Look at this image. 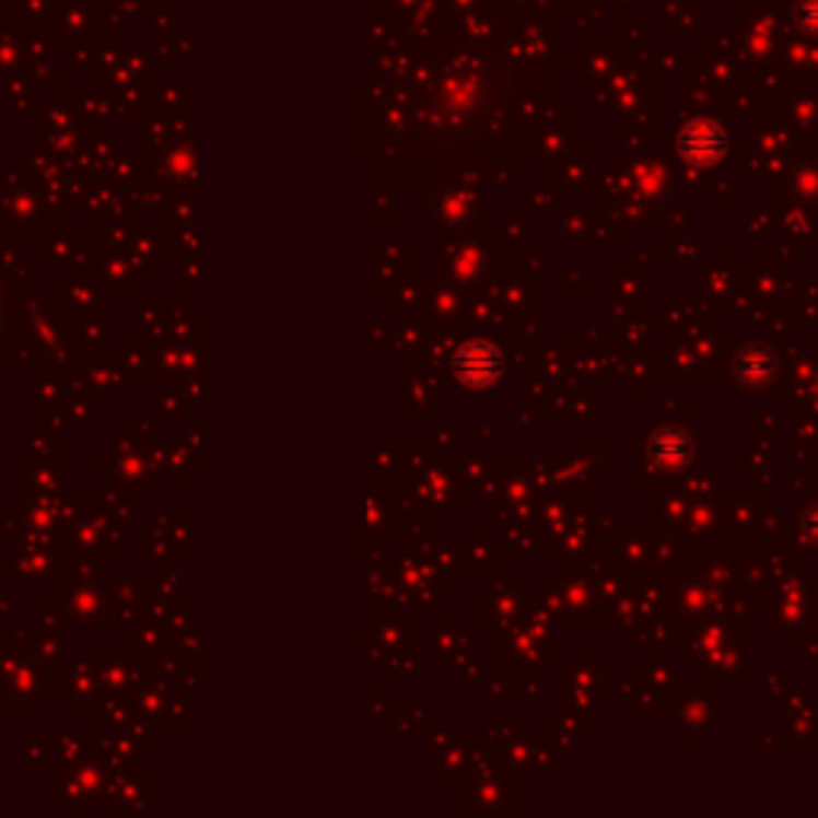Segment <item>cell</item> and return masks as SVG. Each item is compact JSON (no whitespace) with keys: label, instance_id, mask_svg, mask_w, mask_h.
<instances>
[{"label":"cell","instance_id":"cell-1","mask_svg":"<svg viewBox=\"0 0 818 818\" xmlns=\"http://www.w3.org/2000/svg\"><path fill=\"white\" fill-rule=\"evenodd\" d=\"M713 131H716L713 125H694V128L685 135V151H688L691 161H716V157H720L723 148H710V141H706Z\"/></svg>","mask_w":818,"mask_h":818}]
</instances>
